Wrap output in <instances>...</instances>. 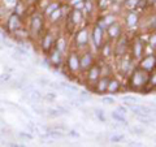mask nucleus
<instances>
[{
    "instance_id": "obj_1",
    "label": "nucleus",
    "mask_w": 156,
    "mask_h": 147,
    "mask_svg": "<svg viewBox=\"0 0 156 147\" xmlns=\"http://www.w3.org/2000/svg\"><path fill=\"white\" fill-rule=\"evenodd\" d=\"M21 28V18L17 13H13L8 17L7 22H5V30L8 33H15L16 30H18Z\"/></svg>"
},
{
    "instance_id": "obj_2",
    "label": "nucleus",
    "mask_w": 156,
    "mask_h": 147,
    "mask_svg": "<svg viewBox=\"0 0 156 147\" xmlns=\"http://www.w3.org/2000/svg\"><path fill=\"white\" fill-rule=\"evenodd\" d=\"M28 98H29L30 103H41L43 100L42 93L39 91V90H35V89H33L30 93H28Z\"/></svg>"
},
{
    "instance_id": "obj_3",
    "label": "nucleus",
    "mask_w": 156,
    "mask_h": 147,
    "mask_svg": "<svg viewBox=\"0 0 156 147\" xmlns=\"http://www.w3.org/2000/svg\"><path fill=\"white\" fill-rule=\"evenodd\" d=\"M41 28H42V20L41 17H34L33 18V24H31V30L34 33H39L41 31Z\"/></svg>"
},
{
    "instance_id": "obj_4",
    "label": "nucleus",
    "mask_w": 156,
    "mask_h": 147,
    "mask_svg": "<svg viewBox=\"0 0 156 147\" xmlns=\"http://www.w3.org/2000/svg\"><path fill=\"white\" fill-rule=\"evenodd\" d=\"M46 115L47 116H50V117H60V116H61L63 113H61V112H60L59 109H57V108H52V107H48V108H47V109H46Z\"/></svg>"
},
{
    "instance_id": "obj_5",
    "label": "nucleus",
    "mask_w": 156,
    "mask_h": 147,
    "mask_svg": "<svg viewBox=\"0 0 156 147\" xmlns=\"http://www.w3.org/2000/svg\"><path fill=\"white\" fill-rule=\"evenodd\" d=\"M13 48H15V52L22 55V56H25V57H29V56H30L29 52L26 51V48H25V47H22V46H15Z\"/></svg>"
},
{
    "instance_id": "obj_6",
    "label": "nucleus",
    "mask_w": 156,
    "mask_h": 147,
    "mask_svg": "<svg viewBox=\"0 0 156 147\" xmlns=\"http://www.w3.org/2000/svg\"><path fill=\"white\" fill-rule=\"evenodd\" d=\"M112 117H113L117 122H121L122 125H126V119L124 117V116H121V115H119L117 112H112Z\"/></svg>"
},
{
    "instance_id": "obj_7",
    "label": "nucleus",
    "mask_w": 156,
    "mask_h": 147,
    "mask_svg": "<svg viewBox=\"0 0 156 147\" xmlns=\"http://www.w3.org/2000/svg\"><path fill=\"white\" fill-rule=\"evenodd\" d=\"M11 78H12V76H11L9 72H4V73H2V74H0V82H2V83H4V85H5Z\"/></svg>"
},
{
    "instance_id": "obj_8",
    "label": "nucleus",
    "mask_w": 156,
    "mask_h": 147,
    "mask_svg": "<svg viewBox=\"0 0 156 147\" xmlns=\"http://www.w3.org/2000/svg\"><path fill=\"white\" fill-rule=\"evenodd\" d=\"M33 112L37 115H46V108L44 107H41V106H33Z\"/></svg>"
},
{
    "instance_id": "obj_9",
    "label": "nucleus",
    "mask_w": 156,
    "mask_h": 147,
    "mask_svg": "<svg viewBox=\"0 0 156 147\" xmlns=\"http://www.w3.org/2000/svg\"><path fill=\"white\" fill-rule=\"evenodd\" d=\"M60 86H61L63 89L70 90V91H78V87H77V86H73V85H70V83H65V82H61V83H60Z\"/></svg>"
},
{
    "instance_id": "obj_10",
    "label": "nucleus",
    "mask_w": 156,
    "mask_h": 147,
    "mask_svg": "<svg viewBox=\"0 0 156 147\" xmlns=\"http://www.w3.org/2000/svg\"><path fill=\"white\" fill-rule=\"evenodd\" d=\"M0 132H2V134H3L4 137H8V136H11V134L13 133V132H12V129H11V128H8L7 125H5V126L3 125V128H0Z\"/></svg>"
},
{
    "instance_id": "obj_11",
    "label": "nucleus",
    "mask_w": 156,
    "mask_h": 147,
    "mask_svg": "<svg viewBox=\"0 0 156 147\" xmlns=\"http://www.w3.org/2000/svg\"><path fill=\"white\" fill-rule=\"evenodd\" d=\"M18 138H21V139L31 141V139H33V136H31L30 133H24V132H21V133H18Z\"/></svg>"
},
{
    "instance_id": "obj_12",
    "label": "nucleus",
    "mask_w": 156,
    "mask_h": 147,
    "mask_svg": "<svg viewBox=\"0 0 156 147\" xmlns=\"http://www.w3.org/2000/svg\"><path fill=\"white\" fill-rule=\"evenodd\" d=\"M51 37L50 35H47L46 38H44V42H43V48L44 50H48L50 47H51Z\"/></svg>"
},
{
    "instance_id": "obj_13",
    "label": "nucleus",
    "mask_w": 156,
    "mask_h": 147,
    "mask_svg": "<svg viewBox=\"0 0 156 147\" xmlns=\"http://www.w3.org/2000/svg\"><path fill=\"white\" fill-rule=\"evenodd\" d=\"M124 100L125 102H133V103H138L139 99L137 96H133V95H128V96H124Z\"/></svg>"
},
{
    "instance_id": "obj_14",
    "label": "nucleus",
    "mask_w": 156,
    "mask_h": 147,
    "mask_svg": "<svg viewBox=\"0 0 156 147\" xmlns=\"http://www.w3.org/2000/svg\"><path fill=\"white\" fill-rule=\"evenodd\" d=\"M103 103H104V104H113V103H115V99L111 98V96H104V98H103Z\"/></svg>"
},
{
    "instance_id": "obj_15",
    "label": "nucleus",
    "mask_w": 156,
    "mask_h": 147,
    "mask_svg": "<svg viewBox=\"0 0 156 147\" xmlns=\"http://www.w3.org/2000/svg\"><path fill=\"white\" fill-rule=\"evenodd\" d=\"M69 64H70L72 69H77L78 68V63H77V60H76L74 56H72V57H70V61H69Z\"/></svg>"
},
{
    "instance_id": "obj_16",
    "label": "nucleus",
    "mask_w": 156,
    "mask_h": 147,
    "mask_svg": "<svg viewBox=\"0 0 156 147\" xmlns=\"http://www.w3.org/2000/svg\"><path fill=\"white\" fill-rule=\"evenodd\" d=\"M124 138H125V137L122 136V134H121V136L119 134V136H112V137H111V141H112V142H120V141H122Z\"/></svg>"
},
{
    "instance_id": "obj_17",
    "label": "nucleus",
    "mask_w": 156,
    "mask_h": 147,
    "mask_svg": "<svg viewBox=\"0 0 156 147\" xmlns=\"http://www.w3.org/2000/svg\"><path fill=\"white\" fill-rule=\"evenodd\" d=\"M38 83L42 85V86H48L50 85V81L47 80V78H43V77H41V78L38 80Z\"/></svg>"
},
{
    "instance_id": "obj_18",
    "label": "nucleus",
    "mask_w": 156,
    "mask_h": 147,
    "mask_svg": "<svg viewBox=\"0 0 156 147\" xmlns=\"http://www.w3.org/2000/svg\"><path fill=\"white\" fill-rule=\"evenodd\" d=\"M100 29H96V31H95V43L99 44L100 43Z\"/></svg>"
},
{
    "instance_id": "obj_19",
    "label": "nucleus",
    "mask_w": 156,
    "mask_h": 147,
    "mask_svg": "<svg viewBox=\"0 0 156 147\" xmlns=\"http://www.w3.org/2000/svg\"><path fill=\"white\" fill-rule=\"evenodd\" d=\"M56 8H57V4H52V5H50V7L46 9V13H47V15H51L52 12L56 9Z\"/></svg>"
},
{
    "instance_id": "obj_20",
    "label": "nucleus",
    "mask_w": 156,
    "mask_h": 147,
    "mask_svg": "<svg viewBox=\"0 0 156 147\" xmlns=\"http://www.w3.org/2000/svg\"><path fill=\"white\" fill-rule=\"evenodd\" d=\"M94 111H95V113H96L98 117L102 121H104V115H103V111H102V109H99V108H95Z\"/></svg>"
},
{
    "instance_id": "obj_21",
    "label": "nucleus",
    "mask_w": 156,
    "mask_h": 147,
    "mask_svg": "<svg viewBox=\"0 0 156 147\" xmlns=\"http://www.w3.org/2000/svg\"><path fill=\"white\" fill-rule=\"evenodd\" d=\"M56 108H57V109L60 111V112H61V113L64 115V113H69V109H68V108L67 107H64V106H56Z\"/></svg>"
},
{
    "instance_id": "obj_22",
    "label": "nucleus",
    "mask_w": 156,
    "mask_h": 147,
    "mask_svg": "<svg viewBox=\"0 0 156 147\" xmlns=\"http://www.w3.org/2000/svg\"><path fill=\"white\" fill-rule=\"evenodd\" d=\"M132 132L135 133V134H143V133H145V130H143V129H141V128H133Z\"/></svg>"
},
{
    "instance_id": "obj_23",
    "label": "nucleus",
    "mask_w": 156,
    "mask_h": 147,
    "mask_svg": "<svg viewBox=\"0 0 156 147\" xmlns=\"http://www.w3.org/2000/svg\"><path fill=\"white\" fill-rule=\"evenodd\" d=\"M69 136L73 137V138H80V133H77L74 130H72V132H69Z\"/></svg>"
},
{
    "instance_id": "obj_24",
    "label": "nucleus",
    "mask_w": 156,
    "mask_h": 147,
    "mask_svg": "<svg viewBox=\"0 0 156 147\" xmlns=\"http://www.w3.org/2000/svg\"><path fill=\"white\" fill-rule=\"evenodd\" d=\"M55 98H56L55 94H47V95H46V99H47V100H54Z\"/></svg>"
},
{
    "instance_id": "obj_25",
    "label": "nucleus",
    "mask_w": 156,
    "mask_h": 147,
    "mask_svg": "<svg viewBox=\"0 0 156 147\" xmlns=\"http://www.w3.org/2000/svg\"><path fill=\"white\" fill-rule=\"evenodd\" d=\"M4 2L7 3V5H16L17 0H4Z\"/></svg>"
},
{
    "instance_id": "obj_26",
    "label": "nucleus",
    "mask_w": 156,
    "mask_h": 147,
    "mask_svg": "<svg viewBox=\"0 0 156 147\" xmlns=\"http://www.w3.org/2000/svg\"><path fill=\"white\" fill-rule=\"evenodd\" d=\"M89 63H90V56H85V59H83V63H82V65L86 67Z\"/></svg>"
},
{
    "instance_id": "obj_27",
    "label": "nucleus",
    "mask_w": 156,
    "mask_h": 147,
    "mask_svg": "<svg viewBox=\"0 0 156 147\" xmlns=\"http://www.w3.org/2000/svg\"><path fill=\"white\" fill-rule=\"evenodd\" d=\"M134 22H135V16H134V15L129 16V24H130V25H133Z\"/></svg>"
},
{
    "instance_id": "obj_28",
    "label": "nucleus",
    "mask_w": 156,
    "mask_h": 147,
    "mask_svg": "<svg viewBox=\"0 0 156 147\" xmlns=\"http://www.w3.org/2000/svg\"><path fill=\"white\" fill-rule=\"evenodd\" d=\"M80 39H81V41H80L81 43H83V42H85V39H86V33H85V31L80 34Z\"/></svg>"
},
{
    "instance_id": "obj_29",
    "label": "nucleus",
    "mask_w": 156,
    "mask_h": 147,
    "mask_svg": "<svg viewBox=\"0 0 156 147\" xmlns=\"http://www.w3.org/2000/svg\"><path fill=\"white\" fill-rule=\"evenodd\" d=\"M117 87V83H116V82H113V83H112L111 86H109V90H111V91H112V90H115Z\"/></svg>"
},
{
    "instance_id": "obj_30",
    "label": "nucleus",
    "mask_w": 156,
    "mask_h": 147,
    "mask_svg": "<svg viewBox=\"0 0 156 147\" xmlns=\"http://www.w3.org/2000/svg\"><path fill=\"white\" fill-rule=\"evenodd\" d=\"M96 73H98V70H96V69H94L93 73H91V78H95V76H96Z\"/></svg>"
},
{
    "instance_id": "obj_31",
    "label": "nucleus",
    "mask_w": 156,
    "mask_h": 147,
    "mask_svg": "<svg viewBox=\"0 0 156 147\" xmlns=\"http://www.w3.org/2000/svg\"><path fill=\"white\" fill-rule=\"evenodd\" d=\"M117 109L121 111V112H122V113H126V109H125L124 107H119V108H117Z\"/></svg>"
},
{
    "instance_id": "obj_32",
    "label": "nucleus",
    "mask_w": 156,
    "mask_h": 147,
    "mask_svg": "<svg viewBox=\"0 0 156 147\" xmlns=\"http://www.w3.org/2000/svg\"><path fill=\"white\" fill-rule=\"evenodd\" d=\"M116 30H117L116 28H112L111 29V34H112V35H115V34H116Z\"/></svg>"
},
{
    "instance_id": "obj_33",
    "label": "nucleus",
    "mask_w": 156,
    "mask_h": 147,
    "mask_svg": "<svg viewBox=\"0 0 156 147\" xmlns=\"http://www.w3.org/2000/svg\"><path fill=\"white\" fill-rule=\"evenodd\" d=\"M0 125H7V122H5V121H4L2 117H0Z\"/></svg>"
},
{
    "instance_id": "obj_34",
    "label": "nucleus",
    "mask_w": 156,
    "mask_h": 147,
    "mask_svg": "<svg viewBox=\"0 0 156 147\" xmlns=\"http://www.w3.org/2000/svg\"><path fill=\"white\" fill-rule=\"evenodd\" d=\"M3 137H4V136H3V134H2V132H0V141H2V139H3Z\"/></svg>"
},
{
    "instance_id": "obj_35",
    "label": "nucleus",
    "mask_w": 156,
    "mask_h": 147,
    "mask_svg": "<svg viewBox=\"0 0 156 147\" xmlns=\"http://www.w3.org/2000/svg\"><path fill=\"white\" fill-rule=\"evenodd\" d=\"M3 48V44H2V43H0V50H2Z\"/></svg>"
},
{
    "instance_id": "obj_36",
    "label": "nucleus",
    "mask_w": 156,
    "mask_h": 147,
    "mask_svg": "<svg viewBox=\"0 0 156 147\" xmlns=\"http://www.w3.org/2000/svg\"><path fill=\"white\" fill-rule=\"evenodd\" d=\"M2 39H3V37H2V35H0V43H2Z\"/></svg>"
},
{
    "instance_id": "obj_37",
    "label": "nucleus",
    "mask_w": 156,
    "mask_h": 147,
    "mask_svg": "<svg viewBox=\"0 0 156 147\" xmlns=\"http://www.w3.org/2000/svg\"><path fill=\"white\" fill-rule=\"evenodd\" d=\"M154 82H155V83H156V76H155V78H154Z\"/></svg>"
}]
</instances>
